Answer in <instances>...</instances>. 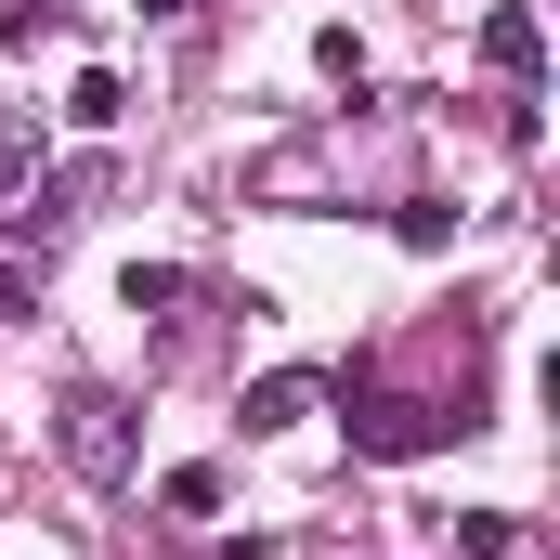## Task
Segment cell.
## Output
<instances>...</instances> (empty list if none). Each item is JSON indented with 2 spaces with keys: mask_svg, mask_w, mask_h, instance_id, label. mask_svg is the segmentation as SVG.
<instances>
[{
  "mask_svg": "<svg viewBox=\"0 0 560 560\" xmlns=\"http://www.w3.org/2000/svg\"><path fill=\"white\" fill-rule=\"evenodd\" d=\"M26 170H39V131H26V118H0V196H13Z\"/></svg>",
  "mask_w": 560,
  "mask_h": 560,
  "instance_id": "10",
  "label": "cell"
},
{
  "mask_svg": "<svg viewBox=\"0 0 560 560\" xmlns=\"http://www.w3.org/2000/svg\"><path fill=\"white\" fill-rule=\"evenodd\" d=\"M482 66H495L509 92H535V79H548V26H535V0H509V13L482 26Z\"/></svg>",
  "mask_w": 560,
  "mask_h": 560,
  "instance_id": "4",
  "label": "cell"
},
{
  "mask_svg": "<svg viewBox=\"0 0 560 560\" xmlns=\"http://www.w3.org/2000/svg\"><path fill=\"white\" fill-rule=\"evenodd\" d=\"M92 196H105V156H66V170H26V183L0 196V261H26V248H66Z\"/></svg>",
  "mask_w": 560,
  "mask_h": 560,
  "instance_id": "2",
  "label": "cell"
},
{
  "mask_svg": "<svg viewBox=\"0 0 560 560\" xmlns=\"http://www.w3.org/2000/svg\"><path fill=\"white\" fill-rule=\"evenodd\" d=\"M52 443H66L79 482H131L143 469V418H131V392H105V378H66L52 392Z\"/></svg>",
  "mask_w": 560,
  "mask_h": 560,
  "instance_id": "1",
  "label": "cell"
},
{
  "mask_svg": "<svg viewBox=\"0 0 560 560\" xmlns=\"http://www.w3.org/2000/svg\"><path fill=\"white\" fill-rule=\"evenodd\" d=\"M156 509H170V522H209V509H222V469H170Z\"/></svg>",
  "mask_w": 560,
  "mask_h": 560,
  "instance_id": "7",
  "label": "cell"
},
{
  "mask_svg": "<svg viewBox=\"0 0 560 560\" xmlns=\"http://www.w3.org/2000/svg\"><path fill=\"white\" fill-rule=\"evenodd\" d=\"M456 560H509V509H456Z\"/></svg>",
  "mask_w": 560,
  "mask_h": 560,
  "instance_id": "8",
  "label": "cell"
},
{
  "mask_svg": "<svg viewBox=\"0 0 560 560\" xmlns=\"http://www.w3.org/2000/svg\"><path fill=\"white\" fill-rule=\"evenodd\" d=\"M313 392H326V378H300V365L261 378V392H248V430H300V418H313Z\"/></svg>",
  "mask_w": 560,
  "mask_h": 560,
  "instance_id": "6",
  "label": "cell"
},
{
  "mask_svg": "<svg viewBox=\"0 0 560 560\" xmlns=\"http://www.w3.org/2000/svg\"><path fill=\"white\" fill-rule=\"evenodd\" d=\"M469 405H430V392H352V456H430V443H456Z\"/></svg>",
  "mask_w": 560,
  "mask_h": 560,
  "instance_id": "3",
  "label": "cell"
},
{
  "mask_svg": "<svg viewBox=\"0 0 560 560\" xmlns=\"http://www.w3.org/2000/svg\"><path fill=\"white\" fill-rule=\"evenodd\" d=\"M143 13H156V26H170V13H196V0H143Z\"/></svg>",
  "mask_w": 560,
  "mask_h": 560,
  "instance_id": "11",
  "label": "cell"
},
{
  "mask_svg": "<svg viewBox=\"0 0 560 560\" xmlns=\"http://www.w3.org/2000/svg\"><path fill=\"white\" fill-rule=\"evenodd\" d=\"M66 118H79V131H118V118H131V79H118V66H79Z\"/></svg>",
  "mask_w": 560,
  "mask_h": 560,
  "instance_id": "5",
  "label": "cell"
},
{
  "mask_svg": "<svg viewBox=\"0 0 560 560\" xmlns=\"http://www.w3.org/2000/svg\"><path fill=\"white\" fill-rule=\"evenodd\" d=\"M118 300H131V313H170V300H183V275H170V261H131V275H118Z\"/></svg>",
  "mask_w": 560,
  "mask_h": 560,
  "instance_id": "9",
  "label": "cell"
}]
</instances>
